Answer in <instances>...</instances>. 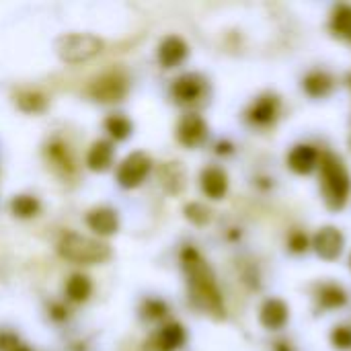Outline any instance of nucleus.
Instances as JSON below:
<instances>
[{
    "label": "nucleus",
    "mask_w": 351,
    "mask_h": 351,
    "mask_svg": "<svg viewBox=\"0 0 351 351\" xmlns=\"http://www.w3.org/2000/svg\"><path fill=\"white\" fill-rule=\"evenodd\" d=\"M204 90H206V80H204L199 74H193V72L179 76V78L173 82V88H171L173 97H175L179 103H183V105L199 101L202 95H204Z\"/></svg>",
    "instance_id": "nucleus-7"
},
{
    "label": "nucleus",
    "mask_w": 351,
    "mask_h": 351,
    "mask_svg": "<svg viewBox=\"0 0 351 351\" xmlns=\"http://www.w3.org/2000/svg\"><path fill=\"white\" fill-rule=\"evenodd\" d=\"M86 224H88L90 230H95L97 234L109 237V234L117 232V228H119V218H117V212H113L111 208H97V210L88 212Z\"/></svg>",
    "instance_id": "nucleus-14"
},
{
    "label": "nucleus",
    "mask_w": 351,
    "mask_h": 351,
    "mask_svg": "<svg viewBox=\"0 0 351 351\" xmlns=\"http://www.w3.org/2000/svg\"><path fill=\"white\" fill-rule=\"evenodd\" d=\"M167 311H169L167 304L160 300H154V298L144 304V317H148V319H162L167 315Z\"/></svg>",
    "instance_id": "nucleus-27"
},
{
    "label": "nucleus",
    "mask_w": 351,
    "mask_h": 351,
    "mask_svg": "<svg viewBox=\"0 0 351 351\" xmlns=\"http://www.w3.org/2000/svg\"><path fill=\"white\" fill-rule=\"evenodd\" d=\"M276 351H294V350H292V346H290L288 341H278V343H276Z\"/></svg>",
    "instance_id": "nucleus-30"
},
{
    "label": "nucleus",
    "mask_w": 351,
    "mask_h": 351,
    "mask_svg": "<svg viewBox=\"0 0 351 351\" xmlns=\"http://www.w3.org/2000/svg\"><path fill=\"white\" fill-rule=\"evenodd\" d=\"M181 263H183V271H185L187 282H189V290H191L193 302L197 306H202L204 311H208L210 315L224 317L222 294L218 290L214 271L204 261V257L193 247H187L181 253Z\"/></svg>",
    "instance_id": "nucleus-1"
},
{
    "label": "nucleus",
    "mask_w": 351,
    "mask_h": 351,
    "mask_svg": "<svg viewBox=\"0 0 351 351\" xmlns=\"http://www.w3.org/2000/svg\"><path fill=\"white\" fill-rule=\"evenodd\" d=\"M14 346H19V341H16V337H12V335H0V350L2 351H10Z\"/></svg>",
    "instance_id": "nucleus-29"
},
{
    "label": "nucleus",
    "mask_w": 351,
    "mask_h": 351,
    "mask_svg": "<svg viewBox=\"0 0 351 351\" xmlns=\"http://www.w3.org/2000/svg\"><path fill=\"white\" fill-rule=\"evenodd\" d=\"M185 216L193 222V224H206L208 220H210V212L204 208V206H199V204H189L187 208H185Z\"/></svg>",
    "instance_id": "nucleus-25"
},
{
    "label": "nucleus",
    "mask_w": 351,
    "mask_h": 351,
    "mask_svg": "<svg viewBox=\"0 0 351 351\" xmlns=\"http://www.w3.org/2000/svg\"><path fill=\"white\" fill-rule=\"evenodd\" d=\"M199 183H202V191L210 199H222L226 195V191H228V175L220 167L204 169L202 177H199Z\"/></svg>",
    "instance_id": "nucleus-12"
},
{
    "label": "nucleus",
    "mask_w": 351,
    "mask_h": 351,
    "mask_svg": "<svg viewBox=\"0 0 351 351\" xmlns=\"http://www.w3.org/2000/svg\"><path fill=\"white\" fill-rule=\"evenodd\" d=\"M187 53H189L187 43L181 37H177V35H171V37L162 39V43L158 47V60H160V64L165 68L179 66L187 58Z\"/></svg>",
    "instance_id": "nucleus-13"
},
{
    "label": "nucleus",
    "mask_w": 351,
    "mask_h": 351,
    "mask_svg": "<svg viewBox=\"0 0 351 351\" xmlns=\"http://www.w3.org/2000/svg\"><path fill=\"white\" fill-rule=\"evenodd\" d=\"M27 101H29V105L23 107L25 111H39L43 107V99L39 95H25V97L19 99V103H27Z\"/></svg>",
    "instance_id": "nucleus-28"
},
{
    "label": "nucleus",
    "mask_w": 351,
    "mask_h": 351,
    "mask_svg": "<svg viewBox=\"0 0 351 351\" xmlns=\"http://www.w3.org/2000/svg\"><path fill=\"white\" fill-rule=\"evenodd\" d=\"M335 86V80L329 72L325 70H315V72H308L302 80V88L308 97L313 99H323L327 97Z\"/></svg>",
    "instance_id": "nucleus-15"
},
{
    "label": "nucleus",
    "mask_w": 351,
    "mask_h": 351,
    "mask_svg": "<svg viewBox=\"0 0 351 351\" xmlns=\"http://www.w3.org/2000/svg\"><path fill=\"white\" fill-rule=\"evenodd\" d=\"M321 191L329 210L339 212L346 208L351 193V177L343 160L333 152H321Z\"/></svg>",
    "instance_id": "nucleus-2"
},
{
    "label": "nucleus",
    "mask_w": 351,
    "mask_h": 351,
    "mask_svg": "<svg viewBox=\"0 0 351 351\" xmlns=\"http://www.w3.org/2000/svg\"><path fill=\"white\" fill-rule=\"evenodd\" d=\"M177 138H179V142H181L183 146L193 148V146L202 144V142L208 138V123L204 121L202 115H197V113H187V115L181 119L179 128H177Z\"/></svg>",
    "instance_id": "nucleus-8"
},
{
    "label": "nucleus",
    "mask_w": 351,
    "mask_h": 351,
    "mask_svg": "<svg viewBox=\"0 0 351 351\" xmlns=\"http://www.w3.org/2000/svg\"><path fill=\"white\" fill-rule=\"evenodd\" d=\"M351 27V6L341 4L333 10L331 16V31L339 37H348V31Z\"/></svg>",
    "instance_id": "nucleus-22"
},
{
    "label": "nucleus",
    "mask_w": 351,
    "mask_h": 351,
    "mask_svg": "<svg viewBox=\"0 0 351 351\" xmlns=\"http://www.w3.org/2000/svg\"><path fill=\"white\" fill-rule=\"evenodd\" d=\"M321 152L313 144H298L288 154V167L298 175H311L315 169H319Z\"/></svg>",
    "instance_id": "nucleus-9"
},
{
    "label": "nucleus",
    "mask_w": 351,
    "mask_h": 351,
    "mask_svg": "<svg viewBox=\"0 0 351 351\" xmlns=\"http://www.w3.org/2000/svg\"><path fill=\"white\" fill-rule=\"evenodd\" d=\"M317 304H319L323 311L341 308V306L348 304V292H346L339 284H333V282L321 284L319 290H317Z\"/></svg>",
    "instance_id": "nucleus-16"
},
{
    "label": "nucleus",
    "mask_w": 351,
    "mask_h": 351,
    "mask_svg": "<svg viewBox=\"0 0 351 351\" xmlns=\"http://www.w3.org/2000/svg\"><path fill=\"white\" fill-rule=\"evenodd\" d=\"M331 343H333L335 350H351V327H348V325L335 327L333 333H331Z\"/></svg>",
    "instance_id": "nucleus-24"
},
{
    "label": "nucleus",
    "mask_w": 351,
    "mask_h": 351,
    "mask_svg": "<svg viewBox=\"0 0 351 351\" xmlns=\"http://www.w3.org/2000/svg\"><path fill=\"white\" fill-rule=\"evenodd\" d=\"M150 167H152V162L144 152H132L117 169L119 185L125 189L138 187L146 179V175L150 173Z\"/></svg>",
    "instance_id": "nucleus-5"
},
{
    "label": "nucleus",
    "mask_w": 351,
    "mask_h": 351,
    "mask_svg": "<svg viewBox=\"0 0 351 351\" xmlns=\"http://www.w3.org/2000/svg\"><path fill=\"white\" fill-rule=\"evenodd\" d=\"M290 319V308L284 300L280 298H267L261 306V313H259V321L265 329L269 331H280L286 327Z\"/></svg>",
    "instance_id": "nucleus-10"
},
{
    "label": "nucleus",
    "mask_w": 351,
    "mask_h": 351,
    "mask_svg": "<svg viewBox=\"0 0 351 351\" xmlns=\"http://www.w3.org/2000/svg\"><path fill=\"white\" fill-rule=\"evenodd\" d=\"M278 113H280V99L276 95H263L251 105L247 117L255 125H269L278 119Z\"/></svg>",
    "instance_id": "nucleus-11"
},
{
    "label": "nucleus",
    "mask_w": 351,
    "mask_h": 351,
    "mask_svg": "<svg viewBox=\"0 0 351 351\" xmlns=\"http://www.w3.org/2000/svg\"><path fill=\"white\" fill-rule=\"evenodd\" d=\"M313 247H315V253L325 259V261H335L341 257L343 249H346V239L341 234L339 228L335 226H325L321 228L315 239H313Z\"/></svg>",
    "instance_id": "nucleus-6"
},
{
    "label": "nucleus",
    "mask_w": 351,
    "mask_h": 351,
    "mask_svg": "<svg viewBox=\"0 0 351 351\" xmlns=\"http://www.w3.org/2000/svg\"><path fill=\"white\" fill-rule=\"evenodd\" d=\"M350 267H351V257H350Z\"/></svg>",
    "instance_id": "nucleus-33"
},
{
    "label": "nucleus",
    "mask_w": 351,
    "mask_h": 351,
    "mask_svg": "<svg viewBox=\"0 0 351 351\" xmlns=\"http://www.w3.org/2000/svg\"><path fill=\"white\" fill-rule=\"evenodd\" d=\"M348 39L351 41V27H350V31H348Z\"/></svg>",
    "instance_id": "nucleus-32"
},
{
    "label": "nucleus",
    "mask_w": 351,
    "mask_h": 351,
    "mask_svg": "<svg viewBox=\"0 0 351 351\" xmlns=\"http://www.w3.org/2000/svg\"><path fill=\"white\" fill-rule=\"evenodd\" d=\"M90 292H93V284H90V280H88L86 276L76 274V276H72V278L68 280V284H66V296H68L72 302H82V300H86V298L90 296Z\"/></svg>",
    "instance_id": "nucleus-20"
},
{
    "label": "nucleus",
    "mask_w": 351,
    "mask_h": 351,
    "mask_svg": "<svg viewBox=\"0 0 351 351\" xmlns=\"http://www.w3.org/2000/svg\"><path fill=\"white\" fill-rule=\"evenodd\" d=\"M113 162V146L105 140H99L93 144V148L88 150L86 156V165L93 171H107Z\"/></svg>",
    "instance_id": "nucleus-19"
},
{
    "label": "nucleus",
    "mask_w": 351,
    "mask_h": 351,
    "mask_svg": "<svg viewBox=\"0 0 351 351\" xmlns=\"http://www.w3.org/2000/svg\"><path fill=\"white\" fill-rule=\"evenodd\" d=\"M101 47H103V41L88 33H70V35L60 37V41H58L60 58L70 64H78V62H84V60L97 56L101 51Z\"/></svg>",
    "instance_id": "nucleus-4"
},
{
    "label": "nucleus",
    "mask_w": 351,
    "mask_h": 351,
    "mask_svg": "<svg viewBox=\"0 0 351 351\" xmlns=\"http://www.w3.org/2000/svg\"><path fill=\"white\" fill-rule=\"evenodd\" d=\"M10 210L14 216L19 218H31V216H37L39 210H41V204L37 197H31V195H16L12 202H10Z\"/></svg>",
    "instance_id": "nucleus-21"
},
{
    "label": "nucleus",
    "mask_w": 351,
    "mask_h": 351,
    "mask_svg": "<svg viewBox=\"0 0 351 351\" xmlns=\"http://www.w3.org/2000/svg\"><path fill=\"white\" fill-rule=\"evenodd\" d=\"M350 84H351V76H350Z\"/></svg>",
    "instance_id": "nucleus-34"
},
{
    "label": "nucleus",
    "mask_w": 351,
    "mask_h": 351,
    "mask_svg": "<svg viewBox=\"0 0 351 351\" xmlns=\"http://www.w3.org/2000/svg\"><path fill=\"white\" fill-rule=\"evenodd\" d=\"M185 343V329L179 323H169L156 335L158 351H175Z\"/></svg>",
    "instance_id": "nucleus-18"
},
{
    "label": "nucleus",
    "mask_w": 351,
    "mask_h": 351,
    "mask_svg": "<svg viewBox=\"0 0 351 351\" xmlns=\"http://www.w3.org/2000/svg\"><path fill=\"white\" fill-rule=\"evenodd\" d=\"M308 247H311V243H308V237H306L304 232L296 230V232L290 234V239H288V249H290L292 253H304V251H308Z\"/></svg>",
    "instance_id": "nucleus-26"
},
{
    "label": "nucleus",
    "mask_w": 351,
    "mask_h": 351,
    "mask_svg": "<svg viewBox=\"0 0 351 351\" xmlns=\"http://www.w3.org/2000/svg\"><path fill=\"white\" fill-rule=\"evenodd\" d=\"M60 255L72 263H80V265H93V263H103L109 259L111 251L109 245L99 243L95 239L76 234V232H68L62 237L60 245Z\"/></svg>",
    "instance_id": "nucleus-3"
},
{
    "label": "nucleus",
    "mask_w": 351,
    "mask_h": 351,
    "mask_svg": "<svg viewBox=\"0 0 351 351\" xmlns=\"http://www.w3.org/2000/svg\"><path fill=\"white\" fill-rule=\"evenodd\" d=\"M123 93H125V82L115 74L97 80V84L93 88V95L99 101H119L123 97Z\"/></svg>",
    "instance_id": "nucleus-17"
},
{
    "label": "nucleus",
    "mask_w": 351,
    "mask_h": 351,
    "mask_svg": "<svg viewBox=\"0 0 351 351\" xmlns=\"http://www.w3.org/2000/svg\"><path fill=\"white\" fill-rule=\"evenodd\" d=\"M105 130L109 132L111 138L115 140H125L132 134V121L123 115H111L105 121Z\"/></svg>",
    "instance_id": "nucleus-23"
},
{
    "label": "nucleus",
    "mask_w": 351,
    "mask_h": 351,
    "mask_svg": "<svg viewBox=\"0 0 351 351\" xmlns=\"http://www.w3.org/2000/svg\"><path fill=\"white\" fill-rule=\"evenodd\" d=\"M10 351H31V350H29L27 346H21V343H19V346H14Z\"/></svg>",
    "instance_id": "nucleus-31"
}]
</instances>
